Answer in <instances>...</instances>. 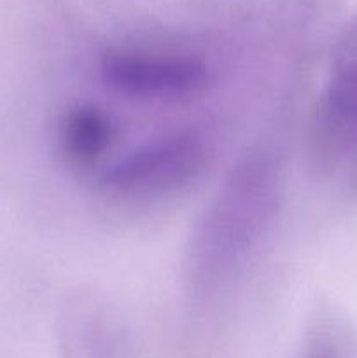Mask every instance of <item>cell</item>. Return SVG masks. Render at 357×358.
I'll use <instances>...</instances> for the list:
<instances>
[{"mask_svg": "<svg viewBox=\"0 0 357 358\" xmlns=\"http://www.w3.org/2000/svg\"><path fill=\"white\" fill-rule=\"evenodd\" d=\"M315 168L357 177V14L336 44L310 122Z\"/></svg>", "mask_w": 357, "mask_h": 358, "instance_id": "obj_3", "label": "cell"}, {"mask_svg": "<svg viewBox=\"0 0 357 358\" xmlns=\"http://www.w3.org/2000/svg\"><path fill=\"white\" fill-rule=\"evenodd\" d=\"M118 136L112 119L91 103L70 105L62 114L56 140L63 161L70 168L90 171L105 159Z\"/></svg>", "mask_w": 357, "mask_h": 358, "instance_id": "obj_5", "label": "cell"}, {"mask_svg": "<svg viewBox=\"0 0 357 358\" xmlns=\"http://www.w3.org/2000/svg\"><path fill=\"white\" fill-rule=\"evenodd\" d=\"M98 77L121 96L144 101H181L212 83V70L196 55L114 48L98 59Z\"/></svg>", "mask_w": 357, "mask_h": 358, "instance_id": "obj_4", "label": "cell"}, {"mask_svg": "<svg viewBox=\"0 0 357 358\" xmlns=\"http://www.w3.org/2000/svg\"><path fill=\"white\" fill-rule=\"evenodd\" d=\"M209 145L202 133L177 129L147 140L98 173V191L118 201H150L181 191L202 175Z\"/></svg>", "mask_w": 357, "mask_h": 358, "instance_id": "obj_2", "label": "cell"}, {"mask_svg": "<svg viewBox=\"0 0 357 358\" xmlns=\"http://www.w3.org/2000/svg\"><path fill=\"white\" fill-rule=\"evenodd\" d=\"M282 194V164L273 150L252 149L234 163L186 247L184 282L192 299H212L241 275L272 231Z\"/></svg>", "mask_w": 357, "mask_h": 358, "instance_id": "obj_1", "label": "cell"}]
</instances>
